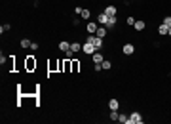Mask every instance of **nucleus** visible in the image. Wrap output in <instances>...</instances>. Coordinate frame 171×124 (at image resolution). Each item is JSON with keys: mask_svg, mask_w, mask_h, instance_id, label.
<instances>
[{"mask_svg": "<svg viewBox=\"0 0 171 124\" xmlns=\"http://www.w3.org/2000/svg\"><path fill=\"white\" fill-rule=\"evenodd\" d=\"M118 120H120L122 124H129V116H126V115H120V118H118Z\"/></svg>", "mask_w": 171, "mask_h": 124, "instance_id": "aec40b11", "label": "nucleus"}, {"mask_svg": "<svg viewBox=\"0 0 171 124\" xmlns=\"http://www.w3.org/2000/svg\"><path fill=\"white\" fill-rule=\"evenodd\" d=\"M127 25H131V27H133V25H135V19H133V17H127Z\"/></svg>", "mask_w": 171, "mask_h": 124, "instance_id": "b1692460", "label": "nucleus"}, {"mask_svg": "<svg viewBox=\"0 0 171 124\" xmlns=\"http://www.w3.org/2000/svg\"><path fill=\"white\" fill-rule=\"evenodd\" d=\"M101 67H103L105 71H110V67H112V63H110V61H103V63H101Z\"/></svg>", "mask_w": 171, "mask_h": 124, "instance_id": "a211bd4d", "label": "nucleus"}, {"mask_svg": "<svg viewBox=\"0 0 171 124\" xmlns=\"http://www.w3.org/2000/svg\"><path fill=\"white\" fill-rule=\"evenodd\" d=\"M108 107H110V111H118V107H120V101L112 97V99L108 101Z\"/></svg>", "mask_w": 171, "mask_h": 124, "instance_id": "9d476101", "label": "nucleus"}, {"mask_svg": "<svg viewBox=\"0 0 171 124\" xmlns=\"http://www.w3.org/2000/svg\"><path fill=\"white\" fill-rule=\"evenodd\" d=\"M59 50H61V52H68V50H70V42H67V40L59 42Z\"/></svg>", "mask_w": 171, "mask_h": 124, "instance_id": "9b49d317", "label": "nucleus"}, {"mask_svg": "<svg viewBox=\"0 0 171 124\" xmlns=\"http://www.w3.org/2000/svg\"><path fill=\"white\" fill-rule=\"evenodd\" d=\"M129 124H143V116H141V113L133 111V113L129 115Z\"/></svg>", "mask_w": 171, "mask_h": 124, "instance_id": "f03ea898", "label": "nucleus"}, {"mask_svg": "<svg viewBox=\"0 0 171 124\" xmlns=\"http://www.w3.org/2000/svg\"><path fill=\"white\" fill-rule=\"evenodd\" d=\"M95 34H97L99 38H105V37L108 34V29L105 27V25H99V27H97V31H95Z\"/></svg>", "mask_w": 171, "mask_h": 124, "instance_id": "20e7f679", "label": "nucleus"}, {"mask_svg": "<svg viewBox=\"0 0 171 124\" xmlns=\"http://www.w3.org/2000/svg\"><path fill=\"white\" fill-rule=\"evenodd\" d=\"M6 31H10V23H6V25H2V27H0V32H2V34H4Z\"/></svg>", "mask_w": 171, "mask_h": 124, "instance_id": "4be33fe9", "label": "nucleus"}, {"mask_svg": "<svg viewBox=\"0 0 171 124\" xmlns=\"http://www.w3.org/2000/svg\"><path fill=\"white\" fill-rule=\"evenodd\" d=\"M107 21H108V15L105 14V12L97 15V23H99V25H107Z\"/></svg>", "mask_w": 171, "mask_h": 124, "instance_id": "6e6552de", "label": "nucleus"}, {"mask_svg": "<svg viewBox=\"0 0 171 124\" xmlns=\"http://www.w3.org/2000/svg\"><path fill=\"white\" fill-rule=\"evenodd\" d=\"M105 14H107V15H116L118 14V8H116V6H107V8H105Z\"/></svg>", "mask_w": 171, "mask_h": 124, "instance_id": "1a4fd4ad", "label": "nucleus"}, {"mask_svg": "<svg viewBox=\"0 0 171 124\" xmlns=\"http://www.w3.org/2000/svg\"><path fill=\"white\" fill-rule=\"evenodd\" d=\"M80 48H82L80 42H72V44H70V50L74 52V54H76V52H80Z\"/></svg>", "mask_w": 171, "mask_h": 124, "instance_id": "dca6fc26", "label": "nucleus"}, {"mask_svg": "<svg viewBox=\"0 0 171 124\" xmlns=\"http://www.w3.org/2000/svg\"><path fill=\"white\" fill-rule=\"evenodd\" d=\"M167 31H169V27H166V25H160V27H158V32H160V34H167Z\"/></svg>", "mask_w": 171, "mask_h": 124, "instance_id": "f3484780", "label": "nucleus"}, {"mask_svg": "<svg viewBox=\"0 0 171 124\" xmlns=\"http://www.w3.org/2000/svg\"><path fill=\"white\" fill-rule=\"evenodd\" d=\"M166 27H171V15H167V17H163V21H162Z\"/></svg>", "mask_w": 171, "mask_h": 124, "instance_id": "412c9836", "label": "nucleus"}, {"mask_svg": "<svg viewBox=\"0 0 171 124\" xmlns=\"http://www.w3.org/2000/svg\"><path fill=\"white\" fill-rule=\"evenodd\" d=\"M133 27H135L137 31H143V29L146 27V23H144V21H135V25H133Z\"/></svg>", "mask_w": 171, "mask_h": 124, "instance_id": "2eb2a0df", "label": "nucleus"}, {"mask_svg": "<svg viewBox=\"0 0 171 124\" xmlns=\"http://www.w3.org/2000/svg\"><path fill=\"white\" fill-rule=\"evenodd\" d=\"M167 34H169V37H171V27H169V31H167Z\"/></svg>", "mask_w": 171, "mask_h": 124, "instance_id": "393cba45", "label": "nucleus"}, {"mask_svg": "<svg viewBox=\"0 0 171 124\" xmlns=\"http://www.w3.org/2000/svg\"><path fill=\"white\" fill-rule=\"evenodd\" d=\"M82 52H84V54H88V55H93L97 50H95V46L91 44V42H86L84 46H82Z\"/></svg>", "mask_w": 171, "mask_h": 124, "instance_id": "7ed1b4c3", "label": "nucleus"}, {"mask_svg": "<svg viewBox=\"0 0 171 124\" xmlns=\"http://www.w3.org/2000/svg\"><path fill=\"white\" fill-rule=\"evenodd\" d=\"M118 118H120V115H118V111H110V120H114V122H116Z\"/></svg>", "mask_w": 171, "mask_h": 124, "instance_id": "6ab92c4d", "label": "nucleus"}, {"mask_svg": "<svg viewBox=\"0 0 171 124\" xmlns=\"http://www.w3.org/2000/svg\"><path fill=\"white\" fill-rule=\"evenodd\" d=\"M103 61H105V55L97 50V52L93 54V63H103Z\"/></svg>", "mask_w": 171, "mask_h": 124, "instance_id": "423d86ee", "label": "nucleus"}, {"mask_svg": "<svg viewBox=\"0 0 171 124\" xmlns=\"http://www.w3.org/2000/svg\"><path fill=\"white\" fill-rule=\"evenodd\" d=\"M65 55H67V59H70L72 55H74V52H72V50H68V52H65Z\"/></svg>", "mask_w": 171, "mask_h": 124, "instance_id": "5701e85b", "label": "nucleus"}, {"mask_svg": "<svg viewBox=\"0 0 171 124\" xmlns=\"http://www.w3.org/2000/svg\"><path fill=\"white\" fill-rule=\"evenodd\" d=\"M97 27H99V25H95L93 21H90V23H88V32H90V34H95V31H97Z\"/></svg>", "mask_w": 171, "mask_h": 124, "instance_id": "f8f14e48", "label": "nucleus"}, {"mask_svg": "<svg viewBox=\"0 0 171 124\" xmlns=\"http://www.w3.org/2000/svg\"><path fill=\"white\" fill-rule=\"evenodd\" d=\"M116 23H118L116 15H108V21H107V25H105V27H107L108 31H110V29H112V27H116Z\"/></svg>", "mask_w": 171, "mask_h": 124, "instance_id": "39448f33", "label": "nucleus"}, {"mask_svg": "<svg viewBox=\"0 0 171 124\" xmlns=\"http://www.w3.org/2000/svg\"><path fill=\"white\" fill-rule=\"evenodd\" d=\"M86 42H91L95 46V50H101V48H103V38H99L97 34H88V40Z\"/></svg>", "mask_w": 171, "mask_h": 124, "instance_id": "f257e3e1", "label": "nucleus"}, {"mask_svg": "<svg viewBox=\"0 0 171 124\" xmlns=\"http://www.w3.org/2000/svg\"><path fill=\"white\" fill-rule=\"evenodd\" d=\"M80 17H82V19H90V17H91V12H90L88 8H82V14H80Z\"/></svg>", "mask_w": 171, "mask_h": 124, "instance_id": "ddd939ff", "label": "nucleus"}, {"mask_svg": "<svg viewBox=\"0 0 171 124\" xmlns=\"http://www.w3.org/2000/svg\"><path fill=\"white\" fill-rule=\"evenodd\" d=\"M122 52H124L126 55H131L133 52H135V46H133V44H126V46L122 48Z\"/></svg>", "mask_w": 171, "mask_h": 124, "instance_id": "0eeeda50", "label": "nucleus"}, {"mask_svg": "<svg viewBox=\"0 0 171 124\" xmlns=\"http://www.w3.org/2000/svg\"><path fill=\"white\" fill-rule=\"evenodd\" d=\"M19 46H21V48H31V46H32V42L29 40V38H23V40L19 42Z\"/></svg>", "mask_w": 171, "mask_h": 124, "instance_id": "4468645a", "label": "nucleus"}]
</instances>
